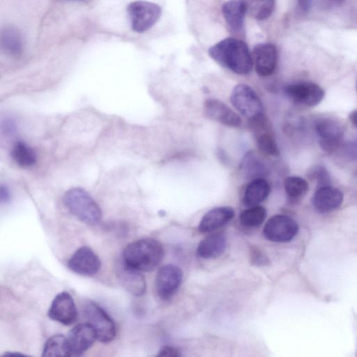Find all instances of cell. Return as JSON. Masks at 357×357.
<instances>
[{
  "label": "cell",
  "instance_id": "cell-1",
  "mask_svg": "<svg viewBox=\"0 0 357 357\" xmlns=\"http://www.w3.org/2000/svg\"><path fill=\"white\" fill-rule=\"evenodd\" d=\"M210 56L221 66L238 75L249 73L253 66L248 45L241 40L227 38L208 50Z\"/></svg>",
  "mask_w": 357,
  "mask_h": 357
},
{
  "label": "cell",
  "instance_id": "cell-2",
  "mask_svg": "<svg viewBox=\"0 0 357 357\" xmlns=\"http://www.w3.org/2000/svg\"><path fill=\"white\" fill-rule=\"evenodd\" d=\"M164 250L160 242L145 238L129 243L123 252V263L139 271H151L163 258Z\"/></svg>",
  "mask_w": 357,
  "mask_h": 357
},
{
  "label": "cell",
  "instance_id": "cell-3",
  "mask_svg": "<svg viewBox=\"0 0 357 357\" xmlns=\"http://www.w3.org/2000/svg\"><path fill=\"white\" fill-rule=\"evenodd\" d=\"M67 208L82 222L94 225L100 222L102 212L99 205L84 189L73 188L64 195Z\"/></svg>",
  "mask_w": 357,
  "mask_h": 357
},
{
  "label": "cell",
  "instance_id": "cell-4",
  "mask_svg": "<svg viewBox=\"0 0 357 357\" xmlns=\"http://www.w3.org/2000/svg\"><path fill=\"white\" fill-rule=\"evenodd\" d=\"M127 12L132 29L137 33H144L158 22L162 11L158 4L139 0L130 3Z\"/></svg>",
  "mask_w": 357,
  "mask_h": 357
},
{
  "label": "cell",
  "instance_id": "cell-5",
  "mask_svg": "<svg viewBox=\"0 0 357 357\" xmlns=\"http://www.w3.org/2000/svg\"><path fill=\"white\" fill-rule=\"evenodd\" d=\"M230 101L238 112L250 121L264 116V107L260 98L246 84H238L233 89Z\"/></svg>",
  "mask_w": 357,
  "mask_h": 357
},
{
  "label": "cell",
  "instance_id": "cell-6",
  "mask_svg": "<svg viewBox=\"0 0 357 357\" xmlns=\"http://www.w3.org/2000/svg\"><path fill=\"white\" fill-rule=\"evenodd\" d=\"M84 314L95 328L98 340L103 343L112 341L116 334V325L111 317L97 303L89 301L84 305Z\"/></svg>",
  "mask_w": 357,
  "mask_h": 357
},
{
  "label": "cell",
  "instance_id": "cell-7",
  "mask_svg": "<svg viewBox=\"0 0 357 357\" xmlns=\"http://www.w3.org/2000/svg\"><path fill=\"white\" fill-rule=\"evenodd\" d=\"M315 130L324 151L333 153L342 146L344 128L339 121L331 118L320 119L315 123Z\"/></svg>",
  "mask_w": 357,
  "mask_h": 357
},
{
  "label": "cell",
  "instance_id": "cell-8",
  "mask_svg": "<svg viewBox=\"0 0 357 357\" xmlns=\"http://www.w3.org/2000/svg\"><path fill=\"white\" fill-rule=\"evenodd\" d=\"M298 231V224L294 219L284 215H276L266 222L263 234L271 241L285 243L291 241Z\"/></svg>",
  "mask_w": 357,
  "mask_h": 357
},
{
  "label": "cell",
  "instance_id": "cell-9",
  "mask_svg": "<svg viewBox=\"0 0 357 357\" xmlns=\"http://www.w3.org/2000/svg\"><path fill=\"white\" fill-rule=\"evenodd\" d=\"M66 338L70 356H81L98 339L95 328L89 322L76 325L70 330Z\"/></svg>",
  "mask_w": 357,
  "mask_h": 357
},
{
  "label": "cell",
  "instance_id": "cell-10",
  "mask_svg": "<svg viewBox=\"0 0 357 357\" xmlns=\"http://www.w3.org/2000/svg\"><path fill=\"white\" fill-rule=\"evenodd\" d=\"M182 278V271L178 266L172 264L162 266L155 277L158 296L162 300L169 299L178 290Z\"/></svg>",
  "mask_w": 357,
  "mask_h": 357
},
{
  "label": "cell",
  "instance_id": "cell-11",
  "mask_svg": "<svg viewBox=\"0 0 357 357\" xmlns=\"http://www.w3.org/2000/svg\"><path fill=\"white\" fill-rule=\"evenodd\" d=\"M47 314L51 319L65 326L75 323L77 310L70 294L66 291L58 294L52 301Z\"/></svg>",
  "mask_w": 357,
  "mask_h": 357
},
{
  "label": "cell",
  "instance_id": "cell-12",
  "mask_svg": "<svg viewBox=\"0 0 357 357\" xmlns=\"http://www.w3.org/2000/svg\"><path fill=\"white\" fill-rule=\"evenodd\" d=\"M68 266L79 275L91 276L98 272L101 261L90 248L82 246L72 255L68 261Z\"/></svg>",
  "mask_w": 357,
  "mask_h": 357
},
{
  "label": "cell",
  "instance_id": "cell-13",
  "mask_svg": "<svg viewBox=\"0 0 357 357\" xmlns=\"http://www.w3.org/2000/svg\"><path fill=\"white\" fill-rule=\"evenodd\" d=\"M284 92L294 102L309 107L317 105L324 97V90L312 82L289 84L285 87Z\"/></svg>",
  "mask_w": 357,
  "mask_h": 357
},
{
  "label": "cell",
  "instance_id": "cell-14",
  "mask_svg": "<svg viewBox=\"0 0 357 357\" xmlns=\"http://www.w3.org/2000/svg\"><path fill=\"white\" fill-rule=\"evenodd\" d=\"M205 115L217 122L229 127H238L241 119L227 105L216 98L207 99L204 104Z\"/></svg>",
  "mask_w": 357,
  "mask_h": 357
},
{
  "label": "cell",
  "instance_id": "cell-15",
  "mask_svg": "<svg viewBox=\"0 0 357 357\" xmlns=\"http://www.w3.org/2000/svg\"><path fill=\"white\" fill-rule=\"evenodd\" d=\"M277 49L271 43H259L255 46L252 61L255 70L261 76L271 75L277 63Z\"/></svg>",
  "mask_w": 357,
  "mask_h": 357
},
{
  "label": "cell",
  "instance_id": "cell-16",
  "mask_svg": "<svg viewBox=\"0 0 357 357\" xmlns=\"http://www.w3.org/2000/svg\"><path fill=\"white\" fill-rule=\"evenodd\" d=\"M258 148L263 153L276 155L279 153L275 137L264 116L251 121Z\"/></svg>",
  "mask_w": 357,
  "mask_h": 357
},
{
  "label": "cell",
  "instance_id": "cell-17",
  "mask_svg": "<svg viewBox=\"0 0 357 357\" xmlns=\"http://www.w3.org/2000/svg\"><path fill=\"white\" fill-rule=\"evenodd\" d=\"M234 211L229 206L216 207L202 217L199 231L203 233L213 231L228 223L234 216Z\"/></svg>",
  "mask_w": 357,
  "mask_h": 357
},
{
  "label": "cell",
  "instance_id": "cell-18",
  "mask_svg": "<svg viewBox=\"0 0 357 357\" xmlns=\"http://www.w3.org/2000/svg\"><path fill=\"white\" fill-rule=\"evenodd\" d=\"M343 201V194L330 185L318 188L313 197V204L320 212H328L338 208Z\"/></svg>",
  "mask_w": 357,
  "mask_h": 357
},
{
  "label": "cell",
  "instance_id": "cell-19",
  "mask_svg": "<svg viewBox=\"0 0 357 357\" xmlns=\"http://www.w3.org/2000/svg\"><path fill=\"white\" fill-rule=\"evenodd\" d=\"M117 277L123 287L132 295L140 296L145 293L146 281L139 271L131 268L123 263L118 268Z\"/></svg>",
  "mask_w": 357,
  "mask_h": 357
},
{
  "label": "cell",
  "instance_id": "cell-20",
  "mask_svg": "<svg viewBox=\"0 0 357 357\" xmlns=\"http://www.w3.org/2000/svg\"><path fill=\"white\" fill-rule=\"evenodd\" d=\"M227 238L222 232L208 235L198 245L197 255L202 259H215L221 256L226 248Z\"/></svg>",
  "mask_w": 357,
  "mask_h": 357
},
{
  "label": "cell",
  "instance_id": "cell-21",
  "mask_svg": "<svg viewBox=\"0 0 357 357\" xmlns=\"http://www.w3.org/2000/svg\"><path fill=\"white\" fill-rule=\"evenodd\" d=\"M226 22L234 32H240L243 29L245 15L247 13L244 0H229L222 7Z\"/></svg>",
  "mask_w": 357,
  "mask_h": 357
},
{
  "label": "cell",
  "instance_id": "cell-22",
  "mask_svg": "<svg viewBox=\"0 0 357 357\" xmlns=\"http://www.w3.org/2000/svg\"><path fill=\"white\" fill-rule=\"evenodd\" d=\"M241 170L248 179L263 178L268 175V167L266 160L255 151L248 152L241 163Z\"/></svg>",
  "mask_w": 357,
  "mask_h": 357
},
{
  "label": "cell",
  "instance_id": "cell-23",
  "mask_svg": "<svg viewBox=\"0 0 357 357\" xmlns=\"http://www.w3.org/2000/svg\"><path fill=\"white\" fill-rule=\"evenodd\" d=\"M270 192V185L265 179H253L245 188L243 198V204L248 207L257 206L267 198Z\"/></svg>",
  "mask_w": 357,
  "mask_h": 357
},
{
  "label": "cell",
  "instance_id": "cell-24",
  "mask_svg": "<svg viewBox=\"0 0 357 357\" xmlns=\"http://www.w3.org/2000/svg\"><path fill=\"white\" fill-rule=\"evenodd\" d=\"M1 49L8 54L18 56L22 53L23 43L20 31L14 27H6L1 33Z\"/></svg>",
  "mask_w": 357,
  "mask_h": 357
},
{
  "label": "cell",
  "instance_id": "cell-25",
  "mask_svg": "<svg viewBox=\"0 0 357 357\" xmlns=\"http://www.w3.org/2000/svg\"><path fill=\"white\" fill-rule=\"evenodd\" d=\"M10 155L13 160L20 167L29 168L36 162L34 150L22 141H17L13 146Z\"/></svg>",
  "mask_w": 357,
  "mask_h": 357
},
{
  "label": "cell",
  "instance_id": "cell-26",
  "mask_svg": "<svg viewBox=\"0 0 357 357\" xmlns=\"http://www.w3.org/2000/svg\"><path fill=\"white\" fill-rule=\"evenodd\" d=\"M247 13L252 18L261 21L272 14L275 0H244Z\"/></svg>",
  "mask_w": 357,
  "mask_h": 357
},
{
  "label": "cell",
  "instance_id": "cell-27",
  "mask_svg": "<svg viewBox=\"0 0 357 357\" xmlns=\"http://www.w3.org/2000/svg\"><path fill=\"white\" fill-rule=\"evenodd\" d=\"M43 356H70L67 338L63 335H54L44 344Z\"/></svg>",
  "mask_w": 357,
  "mask_h": 357
},
{
  "label": "cell",
  "instance_id": "cell-28",
  "mask_svg": "<svg viewBox=\"0 0 357 357\" xmlns=\"http://www.w3.org/2000/svg\"><path fill=\"white\" fill-rule=\"evenodd\" d=\"M266 209L261 206H250L240 215V222L246 227H255L260 225L265 220Z\"/></svg>",
  "mask_w": 357,
  "mask_h": 357
},
{
  "label": "cell",
  "instance_id": "cell-29",
  "mask_svg": "<svg viewBox=\"0 0 357 357\" xmlns=\"http://www.w3.org/2000/svg\"><path fill=\"white\" fill-rule=\"evenodd\" d=\"M287 195L292 199H298L303 196L308 190V183L303 178L289 176L284 181Z\"/></svg>",
  "mask_w": 357,
  "mask_h": 357
},
{
  "label": "cell",
  "instance_id": "cell-30",
  "mask_svg": "<svg viewBox=\"0 0 357 357\" xmlns=\"http://www.w3.org/2000/svg\"><path fill=\"white\" fill-rule=\"evenodd\" d=\"M309 176L317 182L318 187L328 185L330 183V176L327 170L321 166H316L310 170Z\"/></svg>",
  "mask_w": 357,
  "mask_h": 357
},
{
  "label": "cell",
  "instance_id": "cell-31",
  "mask_svg": "<svg viewBox=\"0 0 357 357\" xmlns=\"http://www.w3.org/2000/svg\"><path fill=\"white\" fill-rule=\"evenodd\" d=\"M342 146L343 153L348 158L357 160V142H350Z\"/></svg>",
  "mask_w": 357,
  "mask_h": 357
},
{
  "label": "cell",
  "instance_id": "cell-32",
  "mask_svg": "<svg viewBox=\"0 0 357 357\" xmlns=\"http://www.w3.org/2000/svg\"><path fill=\"white\" fill-rule=\"evenodd\" d=\"M158 356L178 357L181 356L179 351L172 346H164L158 351Z\"/></svg>",
  "mask_w": 357,
  "mask_h": 357
},
{
  "label": "cell",
  "instance_id": "cell-33",
  "mask_svg": "<svg viewBox=\"0 0 357 357\" xmlns=\"http://www.w3.org/2000/svg\"><path fill=\"white\" fill-rule=\"evenodd\" d=\"M10 199V192L8 188L4 185L0 186V201L1 203H7Z\"/></svg>",
  "mask_w": 357,
  "mask_h": 357
},
{
  "label": "cell",
  "instance_id": "cell-34",
  "mask_svg": "<svg viewBox=\"0 0 357 357\" xmlns=\"http://www.w3.org/2000/svg\"><path fill=\"white\" fill-rule=\"evenodd\" d=\"M2 130L3 132H6V134H12L15 132V123L11 119H6L3 123H2Z\"/></svg>",
  "mask_w": 357,
  "mask_h": 357
},
{
  "label": "cell",
  "instance_id": "cell-35",
  "mask_svg": "<svg viewBox=\"0 0 357 357\" xmlns=\"http://www.w3.org/2000/svg\"><path fill=\"white\" fill-rule=\"evenodd\" d=\"M253 258V261L255 264H257L258 265L266 264L267 262V258L260 252H254L252 257Z\"/></svg>",
  "mask_w": 357,
  "mask_h": 357
},
{
  "label": "cell",
  "instance_id": "cell-36",
  "mask_svg": "<svg viewBox=\"0 0 357 357\" xmlns=\"http://www.w3.org/2000/svg\"><path fill=\"white\" fill-rule=\"evenodd\" d=\"M312 0H298V6L302 13L307 12L312 4Z\"/></svg>",
  "mask_w": 357,
  "mask_h": 357
},
{
  "label": "cell",
  "instance_id": "cell-37",
  "mask_svg": "<svg viewBox=\"0 0 357 357\" xmlns=\"http://www.w3.org/2000/svg\"><path fill=\"white\" fill-rule=\"evenodd\" d=\"M349 119L353 125L357 128V109L354 110L350 113Z\"/></svg>",
  "mask_w": 357,
  "mask_h": 357
},
{
  "label": "cell",
  "instance_id": "cell-38",
  "mask_svg": "<svg viewBox=\"0 0 357 357\" xmlns=\"http://www.w3.org/2000/svg\"><path fill=\"white\" fill-rule=\"evenodd\" d=\"M345 0H326L327 3L330 6H340L341 5Z\"/></svg>",
  "mask_w": 357,
  "mask_h": 357
},
{
  "label": "cell",
  "instance_id": "cell-39",
  "mask_svg": "<svg viewBox=\"0 0 357 357\" xmlns=\"http://www.w3.org/2000/svg\"><path fill=\"white\" fill-rule=\"evenodd\" d=\"M356 89H357V83H356Z\"/></svg>",
  "mask_w": 357,
  "mask_h": 357
}]
</instances>
